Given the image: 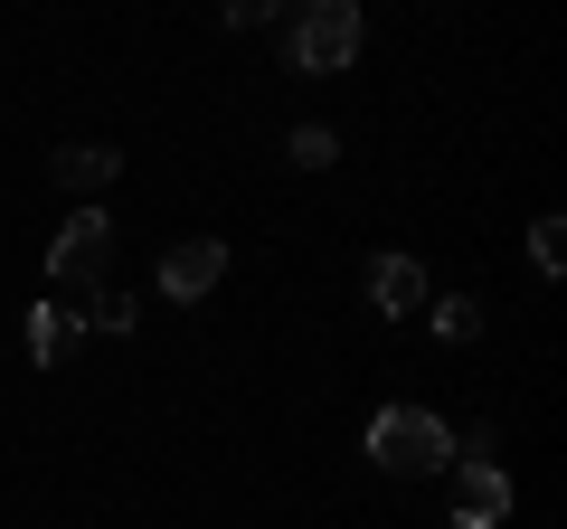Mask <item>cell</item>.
<instances>
[{"instance_id":"6da1fadb","label":"cell","mask_w":567,"mask_h":529,"mask_svg":"<svg viewBox=\"0 0 567 529\" xmlns=\"http://www.w3.org/2000/svg\"><path fill=\"white\" fill-rule=\"evenodd\" d=\"M369 454H379V473L416 483V473H445L454 464V426L435 407H379V416H369Z\"/></svg>"},{"instance_id":"7a4b0ae2","label":"cell","mask_w":567,"mask_h":529,"mask_svg":"<svg viewBox=\"0 0 567 529\" xmlns=\"http://www.w3.org/2000/svg\"><path fill=\"white\" fill-rule=\"evenodd\" d=\"M284 58H293V76H331V66L360 58V10L350 0H312L303 20L284 29Z\"/></svg>"},{"instance_id":"3957f363","label":"cell","mask_w":567,"mask_h":529,"mask_svg":"<svg viewBox=\"0 0 567 529\" xmlns=\"http://www.w3.org/2000/svg\"><path fill=\"white\" fill-rule=\"evenodd\" d=\"M104 264H114V218L104 208H76V218L48 237V274L66 293H104Z\"/></svg>"},{"instance_id":"277c9868","label":"cell","mask_w":567,"mask_h":529,"mask_svg":"<svg viewBox=\"0 0 567 529\" xmlns=\"http://www.w3.org/2000/svg\"><path fill=\"white\" fill-rule=\"evenodd\" d=\"M511 520V473L483 454H454V529H502Z\"/></svg>"},{"instance_id":"5b68a950","label":"cell","mask_w":567,"mask_h":529,"mask_svg":"<svg viewBox=\"0 0 567 529\" xmlns=\"http://www.w3.org/2000/svg\"><path fill=\"white\" fill-rule=\"evenodd\" d=\"M218 274H227V246H218V237H181V246L162 256V293H171V303H208Z\"/></svg>"},{"instance_id":"8992f818","label":"cell","mask_w":567,"mask_h":529,"mask_svg":"<svg viewBox=\"0 0 567 529\" xmlns=\"http://www.w3.org/2000/svg\"><path fill=\"white\" fill-rule=\"evenodd\" d=\"M369 303L398 312V322H406V312H425V264L416 256H379V264H369Z\"/></svg>"},{"instance_id":"52a82bcc","label":"cell","mask_w":567,"mask_h":529,"mask_svg":"<svg viewBox=\"0 0 567 529\" xmlns=\"http://www.w3.org/2000/svg\"><path fill=\"white\" fill-rule=\"evenodd\" d=\"M66 350H76V312H66V303H39V312H29V360L58 369Z\"/></svg>"},{"instance_id":"ba28073f","label":"cell","mask_w":567,"mask_h":529,"mask_svg":"<svg viewBox=\"0 0 567 529\" xmlns=\"http://www.w3.org/2000/svg\"><path fill=\"white\" fill-rule=\"evenodd\" d=\"M104 180H114V152H104V143H66V152H58V189H76V199H95Z\"/></svg>"},{"instance_id":"9c48e42d","label":"cell","mask_w":567,"mask_h":529,"mask_svg":"<svg viewBox=\"0 0 567 529\" xmlns=\"http://www.w3.org/2000/svg\"><path fill=\"white\" fill-rule=\"evenodd\" d=\"M284 162H293V170H331V162H341V133H331V123H293Z\"/></svg>"},{"instance_id":"30bf717a","label":"cell","mask_w":567,"mask_h":529,"mask_svg":"<svg viewBox=\"0 0 567 529\" xmlns=\"http://www.w3.org/2000/svg\"><path fill=\"white\" fill-rule=\"evenodd\" d=\"M435 331H445V341H483V303L445 293V303H435Z\"/></svg>"},{"instance_id":"8fae6325","label":"cell","mask_w":567,"mask_h":529,"mask_svg":"<svg viewBox=\"0 0 567 529\" xmlns=\"http://www.w3.org/2000/svg\"><path fill=\"white\" fill-rule=\"evenodd\" d=\"M76 331H133V303H123V293H85Z\"/></svg>"},{"instance_id":"7c38bea8","label":"cell","mask_w":567,"mask_h":529,"mask_svg":"<svg viewBox=\"0 0 567 529\" xmlns=\"http://www.w3.org/2000/svg\"><path fill=\"white\" fill-rule=\"evenodd\" d=\"M529 264H539V274H558V264H567V218H539V227H529Z\"/></svg>"}]
</instances>
